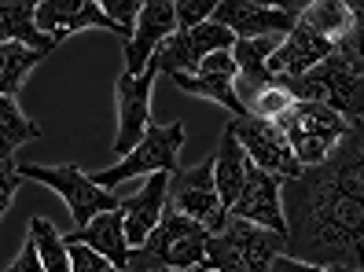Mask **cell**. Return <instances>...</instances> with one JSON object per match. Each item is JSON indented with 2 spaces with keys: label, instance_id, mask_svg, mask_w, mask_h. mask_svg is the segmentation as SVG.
I'll use <instances>...</instances> for the list:
<instances>
[{
  "label": "cell",
  "instance_id": "cell-25",
  "mask_svg": "<svg viewBox=\"0 0 364 272\" xmlns=\"http://www.w3.org/2000/svg\"><path fill=\"white\" fill-rule=\"evenodd\" d=\"M45 59V52H33L26 45H0V96L15 99L26 74Z\"/></svg>",
  "mask_w": 364,
  "mask_h": 272
},
{
  "label": "cell",
  "instance_id": "cell-3",
  "mask_svg": "<svg viewBox=\"0 0 364 272\" xmlns=\"http://www.w3.org/2000/svg\"><path fill=\"white\" fill-rule=\"evenodd\" d=\"M287 250V239L258 228L250 221L228 217L221 232H213L206 243V265L210 272H269L272 258Z\"/></svg>",
  "mask_w": 364,
  "mask_h": 272
},
{
  "label": "cell",
  "instance_id": "cell-26",
  "mask_svg": "<svg viewBox=\"0 0 364 272\" xmlns=\"http://www.w3.org/2000/svg\"><path fill=\"white\" fill-rule=\"evenodd\" d=\"M100 8H103V15L114 23V30H118L122 40H129V37H133L136 18H140L144 4H136V0H100Z\"/></svg>",
  "mask_w": 364,
  "mask_h": 272
},
{
  "label": "cell",
  "instance_id": "cell-23",
  "mask_svg": "<svg viewBox=\"0 0 364 272\" xmlns=\"http://www.w3.org/2000/svg\"><path fill=\"white\" fill-rule=\"evenodd\" d=\"M30 140H41V125L23 114L18 99L0 96V162H11L15 148H23Z\"/></svg>",
  "mask_w": 364,
  "mask_h": 272
},
{
  "label": "cell",
  "instance_id": "cell-4",
  "mask_svg": "<svg viewBox=\"0 0 364 272\" xmlns=\"http://www.w3.org/2000/svg\"><path fill=\"white\" fill-rule=\"evenodd\" d=\"M276 125L284 129V136H287L302 170H313V165L328 162L331 151L338 148V140L350 133V121L342 114L320 107V103H302V99H294L291 107L276 118Z\"/></svg>",
  "mask_w": 364,
  "mask_h": 272
},
{
  "label": "cell",
  "instance_id": "cell-30",
  "mask_svg": "<svg viewBox=\"0 0 364 272\" xmlns=\"http://www.w3.org/2000/svg\"><path fill=\"white\" fill-rule=\"evenodd\" d=\"M4 272H48L45 265H41V258H37V246L30 243V236H26L23 250H18V254H15V261H11Z\"/></svg>",
  "mask_w": 364,
  "mask_h": 272
},
{
  "label": "cell",
  "instance_id": "cell-22",
  "mask_svg": "<svg viewBox=\"0 0 364 272\" xmlns=\"http://www.w3.org/2000/svg\"><path fill=\"white\" fill-rule=\"evenodd\" d=\"M298 23L306 30L328 37L331 45L338 37H346L350 26H353V4H342V0H316V4H302V15Z\"/></svg>",
  "mask_w": 364,
  "mask_h": 272
},
{
  "label": "cell",
  "instance_id": "cell-11",
  "mask_svg": "<svg viewBox=\"0 0 364 272\" xmlns=\"http://www.w3.org/2000/svg\"><path fill=\"white\" fill-rule=\"evenodd\" d=\"M302 4H262V0H225L213 8V23L232 30L235 40L250 37H287L298 26Z\"/></svg>",
  "mask_w": 364,
  "mask_h": 272
},
{
  "label": "cell",
  "instance_id": "cell-32",
  "mask_svg": "<svg viewBox=\"0 0 364 272\" xmlns=\"http://www.w3.org/2000/svg\"><path fill=\"white\" fill-rule=\"evenodd\" d=\"M159 272H173V268H159ZM196 272H210V268H196Z\"/></svg>",
  "mask_w": 364,
  "mask_h": 272
},
{
  "label": "cell",
  "instance_id": "cell-24",
  "mask_svg": "<svg viewBox=\"0 0 364 272\" xmlns=\"http://www.w3.org/2000/svg\"><path fill=\"white\" fill-rule=\"evenodd\" d=\"M30 243L37 246V258L48 272H70L67 236H63L48 217H30Z\"/></svg>",
  "mask_w": 364,
  "mask_h": 272
},
{
  "label": "cell",
  "instance_id": "cell-31",
  "mask_svg": "<svg viewBox=\"0 0 364 272\" xmlns=\"http://www.w3.org/2000/svg\"><path fill=\"white\" fill-rule=\"evenodd\" d=\"M269 272H331V268H320L313 261H302V258H291V254H276Z\"/></svg>",
  "mask_w": 364,
  "mask_h": 272
},
{
  "label": "cell",
  "instance_id": "cell-28",
  "mask_svg": "<svg viewBox=\"0 0 364 272\" xmlns=\"http://www.w3.org/2000/svg\"><path fill=\"white\" fill-rule=\"evenodd\" d=\"M177 30H196L213 18V0H177Z\"/></svg>",
  "mask_w": 364,
  "mask_h": 272
},
{
  "label": "cell",
  "instance_id": "cell-6",
  "mask_svg": "<svg viewBox=\"0 0 364 272\" xmlns=\"http://www.w3.org/2000/svg\"><path fill=\"white\" fill-rule=\"evenodd\" d=\"M181 148H184V121L147 125V133H144V140L136 143V148L125 158H118L114 165L100 170L92 180L111 192L114 184L129 180V177H155V173H169V177H173L181 170V165H177Z\"/></svg>",
  "mask_w": 364,
  "mask_h": 272
},
{
  "label": "cell",
  "instance_id": "cell-9",
  "mask_svg": "<svg viewBox=\"0 0 364 272\" xmlns=\"http://www.w3.org/2000/svg\"><path fill=\"white\" fill-rule=\"evenodd\" d=\"M155 67L147 62V70L140 77L133 74H118L114 81V114H118V129H114V155L125 158L136 143L144 140L147 125H151V85H155Z\"/></svg>",
  "mask_w": 364,
  "mask_h": 272
},
{
  "label": "cell",
  "instance_id": "cell-21",
  "mask_svg": "<svg viewBox=\"0 0 364 272\" xmlns=\"http://www.w3.org/2000/svg\"><path fill=\"white\" fill-rule=\"evenodd\" d=\"M284 37H250V40H235L232 45V59L240 67V77L235 81H247V85H272L269 77V55L280 48Z\"/></svg>",
  "mask_w": 364,
  "mask_h": 272
},
{
  "label": "cell",
  "instance_id": "cell-18",
  "mask_svg": "<svg viewBox=\"0 0 364 272\" xmlns=\"http://www.w3.org/2000/svg\"><path fill=\"white\" fill-rule=\"evenodd\" d=\"M67 243H81V246L96 250V254L107 258L118 272L129 268V258H133L129 243H125V224H122V214H118V210H114V214H100V217H92L85 228L70 232Z\"/></svg>",
  "mask_w": 364,
  "mask_h": 272
},
{
  "label": "cell",
  "instance_id": "cell-20",
  "mask_svg": "<svg viewBox=\"0 0 364 272\" xmlns=\"http://www.w3.org/2000/svg\"><path fill=\"white\" fill-rule=\"evenodd\" d=\"M0 45H26L45 55L55 48L37 30V4H0Z\"/></svg>",
  "mask_w": 364,
  "mask_h": 272
},
{
  "label": "cell",
  "instance_id": "cell-29",
  "mask_svg": "<svg viewBox=\"0 0 364 272\" xmlns=\"http://www.w3.org/2000/svg\"><path fill=\"white\" fill-rule=\"evenodd\" d=\"M23 184V173H18V162H0V217L8 214V206Z\"/></svg>",
  "mask_w": 364,
  "mask_h": 272
},
{
  "label": "cell",
  "instance_id": "cell-2",
  "mask_svg": "<svg viewBox=\"0 0 364 272\" xmlns=\"http://www.w3.org/2000/svg\"><path fill=\"white\" fill-rule=\"evenodd\" d=\"M206 243H210V228L177 214L173 206H166L151 239H147L140 250H133V261H140L151 272H159V268L196 272V268L206 265Z\"/></svg>",
  "mask_w": 364,
  "mask_h": 272
},
{
  "label": "cell",
  "instance_id": "cell-19",
  "mask_svg": "<svg viewBox=\"0 0 364 272\" xmlns=\"http://www.w3.org/2000/svg\"><path fill=\"white\" fill-rule=\"evenodd\" d=\"M247 173H250V158L240 148V140L232 136V129L225 125L218 155H213V187H218V199L225 206V214L235 206V199H240L243 184H247Z\"/></svg>",
  "mask_w": 364,
  "mask_h": 272
},
{
  "label": "cell",
  "instance_id": "cell-14",
  "mask_svg": "<svg viewBox=\"0 0 364 272\" xmlns=\"http://www.w3.org/2000/svg\"><path fill=\"white\" fill-rule=\"evenodd\" d=\"M173 33H177V8L169 4V0H151V4H144L133 37L125 40V74L140 77L147 70V62H151V55L159 52V45L169 40Z\"/></svg>",
  "mask_w": 364,
  "mask_h": 272
},
{
  "label": "cell",
  "instance_id": "cell-13",
  "mask_svg": "<svg viewBox=\"0 0 364 272\" xmlns=\"http://www.w3.org/2000/svg\"><path fill=\"white\" fill-rule=\"evenodd\" d=\"M228 217L235 221H250L258 228H269V232L284 236L287 239V221H284V180L272 177V173H262L258 165H250L247 173V184L235 206L228 210Z\"/></svg>",
  "mask_w": 364,
  "mask_h": 272
},
{
  "label": "cell",
  "instance_id": "cell-17",
  "mask_svg": "<svg viewBox=\"0 0 364 272\" xmlns=\"http://www.w3.org/2000/svg\"><path fill=\"white\" fill-rule=\"evenodd\" d=\"M166 192H169V173H155L144 180V187L136 195L122 199L118 214L125 224V243H129V250H140L151 239L155 224L162 221V210H166Z\"/></svg>",
  "mask_w": 364,
  "mask_h": 272
},
{
  "label": "cell",
  "instance_id": "cell-8",
  "mask_svg": "<svg viewBox=\"0 0 364 272\" xmlns=\"http://www.w3.org/2000/svg\"><path fill=\"white\" fill-rule=\"evenodd\" d=\"M166 206H173L177 214L210 228V236L221 232L228 214H225V206L218 199V187H213V158L199 162L196 170H177L173 177H169Z\"/></svg>",
  "mask_w": 364,
  "mask_h": 272
},
{
  "label": "cell",
  "instance_id": "cell-7",
  "mask_svg": "<svg viewBox=\"0 0 364 272\" xmlns=\"http://www.w3.org/2000/svg\"><path fill=\"white\" fill-rule=\"evenodd\" d=\"M228 129H232L235 140H240V148L247 151L250 165H258L262 173H272V177H280V180L302 177V165H298L291 143H287L284 129L276 121L247 114V118H232Z\"/></svg>",
  "mask_w": 364,
  "mask_h": 272
},
{
  "label": "cell",
  "instance_id": "cell-33",
  "mask_svg": "<svg viewBox=\"0 0 364 272\" xmlns=\"http://www.w3.org/2000/svg\"><path fill=\"white\" fill-rule=\"evenodd\" d=\"M357 272H364V265H360V268H357Z\"/></svg>",
  "mask_w": 364,
  "mask_h": 272
},
{
  "label": "cell",
  "instance_id": "cell-34",
  "mask_svg": "<svg viewBox=\"0 0 364 272\" xmlns=\"http://www.w3.org/2000/svg\"><path fill=\"white\" fill-rule=\"evenodd\" d=\"M360 8H364V4H360Z\"/></svg>",
  "mask_w": 364,
  "mask_h": 272
},
{
  "label": "cell",
  "instance_id": "cell-12",
  "mask_svg": "<svg viewBox=\"0 0 364 272\" xmlns=\"http://www.w3.org/2000/svg\"><path fill=\"white\" fill-rule=\"evenodd\" d=\"M235 77H240V67H235L232 52H213L199 62L196 74H173L169 81L184 92V96H199V99H213L218 107L232 111V118H247V107L235 96Z\"/></svg>",
  "mask_w": 364,
  "mask_h": 272
},
{
  "label": "cell",
  "instance_id": "cell-16",
  "mask_svg": "<svg viewBox=\"0 0 364 272\" xmlns=\"http://www.w3.org/2000/svg\"><path fill=\"white\" fill-rule=\"evenodd\" d=\"M92 26L118 33L96 0H41L37 4V30L45 33L52 45H59V40H67L81 30H92Z\"/></svg>",
  "mask_w": 364,
  "mask_h": 272
},
{
  "label": "cell",
  "instance_id": "cell-10",
  "mask_svg": "<svg viewBox=\"0 0 364 272\" xmlns=\"http://www.w3.org/2000/svg\"><path fill=\"white\" fill-rule=\"evenodd\" d=\"M235 45V37L232 30H225L221 23H203L196 30H177L169 40H162L159 52L151 55V67L159 74H196L199 70V62L213 52H232Z\"/></svg>",
  "mask_w": 364,
  "mask_h": 272
},
{
  "label": "cell",
  "instance_id": "cell-15",
  "mask_svg": "<svg viewBox=\"0 0 364 272\" xmlns=\"http://www.w3.org/2000/svg\"><path fill=\"white\" fill-rule=\"evenodd\" d=\"M331 40L328 37H320L313 30H306L302 23H298L284 40H280V48H276L269 55V77L276 81V85H284V81H298L302 74H309L313 67H320L328 55H331Z\"/></svg>",
  "mask_w": 364,
  "mask_h": 272
},
{
  "label": "cell",
  "instance_id": "cell-27",
  "mask_svg": "<svg viewBox=\"0 0 364 272\" xmlns=\"http://www.w3.org/2000/svg\"><path fill=\"white\" fill-rule=\"evenodd\" d=\"M335 48H338L342 55H350L357 67L364 70V8H360V4H353V26H350L346 37L335 40Z\"/></svg>",
  "mask_w": 364,
  "mask_h": 272
},
{
  "label": "cell",
  "instance_id": "cell-1",
  "mask_svg": "<svg viewBox=\"0 0 364 272\" xmlns=\"http://www.w3.org/2000/svg\"><path fill=\"white\" fill-rule=\"evenodd\" d=\"M280 89H287L302 103H320V107L342 114L350 125L364 121V70L338 48H331V55L320 67H313L298 81H284Z\"/></svg>",
  "mask_w": 364,
  "mask_h": 272
},
{
  "label": "cell",
  "instance_id": "cell-5",
  "mask_svg": "<svg viewBox=\"0 0 364 272\" xmlns=\"http://www.w3.org/2000/svg\"><path fill=\"white\" fill-rule=\"evenodd\" d=\"M18 173H23V180H37L52 187V192L70 206V217L77 228H85L92 217L100 214H114L122 199L114 192H107V187H100L89 173L81 170V165L74 162H63V165H37V162H18Z\"/></svg>",
  "mask_w": 364,
  "mask_h": 272
}]
</instances>
